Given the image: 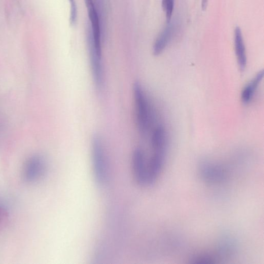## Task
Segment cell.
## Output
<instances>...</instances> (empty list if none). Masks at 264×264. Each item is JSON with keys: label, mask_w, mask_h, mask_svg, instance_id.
<instances>
[{"label": "cell", "mask_w": 264, "mask_h": 264, "mask_svg": "<svg viewBox=\"0 0 264 264\" xmlns=\"http://www.w3.org/2000/svg\"><path fill=\"white\" fill-rule=\"evenodd\" d=\"M132 90L137 127L139 134L145 136L148 133L152 122L151 104L141 83L135 81L133 83Z\"/></svg>", "instance_id": "obj_1"}, {"label": "cell", "mask_w": 264, "mask_h": 264, "mask_svg": "<svg viewBox=\"0 0 264 264\" xmlns=\"http://www.w3.org/2000/svg\"><path fill=\"white\" fill-rule=\"evenodd\" d=\"M91 156L95 178L99 184H103L108 178V162L103 140L98 134L91 138Z\"/></svg>", "instance_id": "obj_2"}, {"label": "cell", "mask_w": 264, "mask_h": 264, "mask_svg": "<svg viewBox=\"0 0 264 264\" xmlns=\"http://www.w3.org/2000/svg\"><path fill=\"white\" fill-rule=\"evenodd\" d=\"M87 42L92 79L97 88L100 89L104 82L102 55L99 54L95 49L89 26L87 29Z\"/></svg>", "instance_id": "obj_3"}, {"label": "cell", "mask_w": 264, "mask_h": 264, "mask_svg": "<svg viewBox=\"0 0 264 264\" xmlns=\"http://www.w3.org/2000/svg\"><path fill=\"white\" fill-rule=\"evenodd\" d=\"M199 172L205 182L211 184L221 183L228 176V170L225 165L212 161L202 163L199 167Z\"/></svg>", "instance_id": "obj_4"}, {"label": "cell", "mask_w": 264, "mask_h": 264, "mask_svg": "<svg viewBox=\"0 0 264 264\" xmlns=\"http://www.w3.org/2000/svg\"><path fill=\"white\" fill-rule=\"evenodd\" d=\"M90 22L93 39L97 52L102 55L101 32L100 17L94 0H84Z\"/></svg>", "instance_id": "obj_5"}, {"label": "cell", "mask_w": 264, "mask_h": 264, "mask_svg": "<svg viewBox=\"0 0 264 264\" xmlns=\"http://www.w3.org/2000/svg\"><path fill=\"white\" fill-rule=\"evenodd\" d=\"M44 160L39 156L30 158L25 162L23 170L24 180L33 183L40 180L44 175L46 170Z\"/></svg>", "instance_id": "obj_6"}, {"label": "cell", "mask_w": 264, "mask_h": 264, "mask_svg": "<svg viewBox=\"0 0 264 264\" xmlns=\"http://www.w3.org/2000/svg\"><path fill=\"white\" fill-rule=\"evenodd\" d=\"M176 30V24L175 22H169L153 45V54L154 56H159L163 52L172 40Z\"/></svg>", "instance_id": "obj_7"}, {"label": "cell", "mask_w": 264, "mask_h": 264, "mask_svg": "<svg viewBox=\"0 0 264 264\" xmlns=\"http://www.w3.org/2000/svg\"><path fill=\"white\" fill-rule=\"evenodd\" d=\"M235 51L238 64L241 71H244L247 64V57L242 32L240 27L235 29Z\"/></svg>", "instance_id": "obj_8"}, {"label": "cell", "mask_w": 264, "mask_h": 264, "mask_svg": "<svg viewBox=\"0 0 264 264\" xmlns=\"http://www.w3.org/2000/svg\"><path fill=\"white\" fill-rule=\"evenodd\" d=\"M264 71L259 72L253 79L248 83L242 90L241 100L244 104H249L253 100L256 92L264 77Z\"/></svg>", "instance_id": "obj_9"}, {"label": "cell", "mask_w": 264, "mask_h": 264, "mask_svg": "<svg viewBox=\"0 0 264 264\" xmlns=\"http://www.w3.org/2000/svg\"><path fill=\"white\" fill-rule=\"evenodd\" d=\"M175 0H162V6L166 12L167 22L169 23L172 19L174 9Z\"/></svg>", "instance_id": "obj_10"}, {"label": "cell", "mask_w": 264, "mask_h": 264, "mask_svg": "<svg viewBox=\"0 0 264 264\" xmlns=\"http://www.w3.org/2000/svg\"><path fill=\"white\" fill-rule=\"evenodd\" d=\"M70 5V23L71 25L75 24L77 18V8L75 0H68Z\"/></svg>", "instance_id": "obj_11"}, {"label": "cell", "mask_w": 264, "mask_h": 264, "mask_svg": "<svg viewBox=\"0 0 264 264\" xmlns=\"http://www.w3.org/2000/svg\"><path fill=\"white\" fill-rule=\"evenodd\" d=\"M209 0H202L201 7L203 10H205L208 6Z\"/></svg>", "instance_id": "obj_12"}]
</instances>
